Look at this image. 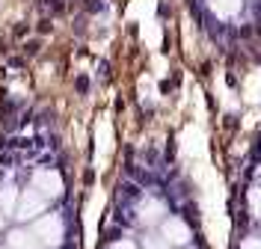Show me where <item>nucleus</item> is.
<instances>
[{
	"label": "nucleus",
	"mask_w": 261,
	"mask_h": 249,
	"mask_svg": "<svg viewBox=\"0 0 261 249\" xmlns=\"http://www.w3.org/2000/svg\"><path fill=\"white\" fill-rule=\"evenodd\" d=\"M241 249H261V240L258 237H246L244 243H241Z\"/></svg>",
	"instance_id": "ddd939ff"
},
{
	"label": "nucleus",
	"mask_w": 261,
	"mask_h": 249,
	"mask_svg": "<svg viewBox=\"0 0 261 249\" xmlns=\"http://www.w3.org/2000/svg\"><path fill=\"white\" fill-rule=\"evenodd\" d=\"M249 208H252V214L261 219V187H255V190H249Z\"/></svg>",
	"instance_id": "f8f14e48"
},
{
	"label": "nucleus",
	"mask_w": 261,
	"mask_h": 249,
	"mask_svg": "<svg viewBox=\"0 0 261 249\" xmlns=\"http://www.w3.org/2000/svg\"><path fill=\"white\" fill-rule=\"evenodd\" d=\"M140 219L148 223V226H151V223H161L163 219V205L158 199H146L143 205H140Z\"/></svg>",
	"instance_id": "6e6552de"
},
{
	"label": "nucleus",
	"mask_w": 261,
	"mask_h": 249,
	"mask_svg": "<svg viewBox=\"0 0 261 249\" xmlns=\"http://www.w3.org/2000/svg\"><path fill=\"white\" fill-rule=\"evenodd\" d=\"M33 232L42 240V246H60L63 243V234H65V226H63V219H60V214H48L36 223Z\"/></svg>",
	"instance_id": "f03ea898"
},
{
	"label": "nucleus",
	"mask_w": 261,
	"mask_h": 249,
	"mask_svg": "<svg viewBox=\"0 0 261 249\" xmlns=\"http://www.w3.org/2000/svg\"><path fill=\"white\" fill-rule=\"evenodd\" d=\"M172 243L163 237V234H146L143 237V249H169Z\"/></svg>",
	"instance_id": "9d476101"
},
{
	"label": "nucleus",
	"mask_w": 261,
	"mask_h": 249,
	"mask_svg": "<svg viewBox=\"0 0 261 249\" xmlns=\"http://www.w3.org/2000/svg\"><path fill=\"white\" fill-rule=\"evenodd\" d=\"M30 187H36L39 193H45L48 199H57V196L63 193V178H60L57 169H36Z\"/></svg>",
	"instance_id": "7ed1b4c3"
},
{
	"label": "nucleus",
	"mask_w": 261,
	"mask_h": 249,
	"mask_svg": "<svg viewBox=\"0 0 261 249\" xmlns=\"http://www.w3.org/2000/svg\"><path fill=\"white\" fill-rule=\"evenodd\" d=\"M161 234L172 243V246H187V243H190V229H187V223L178 219V216L163 219L161 223Z\"/></svg>",
	"instance_id": "20e7f679"
},
{
	"label": "nucleus",
	"mask_w": 261,
	"mask_h": 249,
	"mask_svg": "<svg viewBox=\"0 0 261 249\" xmlns=\"http://www.w3.org/2000/svg\"><path fill=\"white\" fill-rule=\"evenodd\" d=\"M0 229H3V214H0Z\"/></svg>",
	"instance_id": "f3484780"
},
{
	"label": "nucleus",
	"mask_w": 261,
	"mask_h": 249,
	"mask_svg": "<svg viewBox=\"0 0 261 249\" xmlns=\"http://www.w3.org/2000/svg\"><path fill=\"white\" fill-rule=\"evenodd\" d=\"M45 208H48V196L39 193L36 187H30V190H24V193L18 196L15 216L21 219V223H27V219H36L39 214H45Z\"/></svg>",
	"instance_id": "f257e3e1"
},
{
	"label": "nucleus",
	"mask_w": 261,
	"mask_h": 249,
	"mask_svg": "<svg viewBox=\"0 0 261 249\" xmlns=\"http://www.w3.org/2000/svg\"><path fill=\"white\" fill-rule=\"evenodd\" d=\"M255 178H258V184H261V166H258V172H255Z\"/></svg>",
	"instance_id": "dca6fc26"
},
{
	"label": "nucleus",
	"mask_w": 261,
	"mask_h": 249,
	"mask_svg": "<svg viewBox=\"0 0 261 249\" xmlns=\"http://www.w3.org/2000/svg\"><path fill=\"white\" fill-rule=\"evenodd\" d=\"M110 249H137L130 240H116V243H110Z\"/></svg>",
	"instance_id": "4468645a"
},
{
	"label": "nucleus",
	"mask_w": 261,
	"mask_h": 249,
	"mask_svg": "<svg viewBox=\"0 0 261 249\" xmlns=\"http://www.w3.org/2000/svg\"><path fill=\"white\" fill-rule=\"evenodd\" d=\"M154 68H158V74H163V68H166V60H163V57H154Z\"/></svg>",
	"instance_id": "2eb2a0df"
},
{
	"label": "nucleus",
	"mask_w": 261,
	"mask_h": 249,
	"mask_svg": "<svg viewBox=\"0 0 261 249\" xmlns=\"http://www.w3.org/2000/svg\"><path fill=\"white\" fill-rule=\"evenodd\" d=\"M6 243H9V249H42V240L36 237V232H24V229L9 232Z\"/></svg>",
	"instance_id": "39448f33"
},
{
	"label": "nucleus",
	"mask_w": 261,
	"mask_h": 249,
	"mask_svg": "<svg viewBox=\"0 0 261 249\" xmlns=\"http://www.w3.org/2000/svg\"><path fill=\"white\" fill-rule=\"evenodd\" d=\"M208 6H211V12L217 18H234L241 12L244 0H208Z\"/></svg>",
	"instance_id": "0eeeda50"
},
{
	"label": "nucleus",
	"mask_w": 261,
	"mask_h": 249,
	"mask_svg": "<svg viewBox=\"0 0 261 249\" xmlns=\"http://www.w3.org/2000/svg\"><path fill=\"white\" fill-rule=\"evenodd\" d=\"M143 42H146L148 48H161V24L158 21H146V27H143Z\"/></svg>",
	"instance_id": "1a4fd4ad"
},
{
	"label": "nucleus",
	"mask_w": 261,
	"mask_h": 249,
	"mask_svg": "<svg viewBox=\"0 0 261 249\" xmlns=\"http://www.w3.org/2000/svg\"><path fill=\"white\" fill-rule=\"evenodd\" d=\"M154 6H158V0H130V6H128V21H134V18H140L143 24H146V21H151Z\"/></svg>",
	"instance_id": "423d86ee"
},
{
	"label": "nucleus",
	"mask_w": 261,
	"mask_h": 249,
	"mask_svg": "<svg viewBox=\"0 0 261 249\" xmlns=\"http://www.w3.org/2000/svg\"><path fill=\"white\" fill-rule=\"evenodd\" d=\"M246 98H249V101H258L261 98V71H258V74H252V77L246 80Z\"/></svg>",
	"instance_id": "9b49d317"
}]
</instances>
